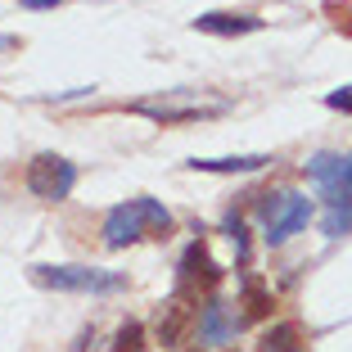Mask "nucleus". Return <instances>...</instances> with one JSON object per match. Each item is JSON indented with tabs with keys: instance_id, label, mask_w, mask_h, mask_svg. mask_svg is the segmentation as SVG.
<instances>
[{
	"instance_id": "nucleus-1",
	"label": "nucleus",
	"mask_w": 352,
	"mask_h": 352,
	"mask_svg": "<svg viewBox=\"0 0 352 352\" xmlns=\"http://www.w3.org/2000/svg\"><path fill=\"white\" fill-rule=\"evenodd\" d=\"M167 230H172V212L158 199L140 195L109 208L100 235H104V249H126V244H140V239H163Z\"/></svg>"
},
{
	"instance_id": "nucleus-2",
	"label": "nucleus",
	"mask_w": 352,
	"mask_h": 352,
	"mask_svg": "<svg viewBox=\"0 0 352 352\" xmlns=\"http://www.w3.org/2000/svg\"><path fill=\"white\" fill-rule=\"evenodd\" d=\"M32 280L41 289H59V294H122L126 289L122 271H100V267H32Z\"/></svg>"
},
{
	"instance_id": "nucleus-3",
	"label": "nucleus",
	"mask_w": 352,
	"mask_h": 352,
	"mask_svg": "<svg viewBox=\"0 0 352 352\" xmlns=\"http://www.w3.org/2000/svg\"><path fill=\"white\" fill-rule=\"evenodd\" d=\"M311 199L298 195V190H285V195H262L258 204V217H262V230H267V244H285L289 235H298L302 226L311 221Z\"/></svg>"
},
{
	"instance_id": "nucleus-4",
	"label": "nucleus",
	"mask_w": 352,
	"mask_h": 352,
	"mask_svg": "<svg viewBox=\"0 0 352 352\" xmlns=\"http://www.w3.org/2000/svg\"><path fill=\"white\" fill-rule=\"evenodd\" d=\"M221 276H226V271L212 262V253H208L204 239H190L186 253H181V262H176V298L199 302V294H212L221 285Z\"/></svg>"
},
{
	"instance_id": "nucleus-5",
	"label": "nucleus",
	"mask_w": 352,
	"mask_h": 352,
	"mask_svg": "<svg viewBox=\"0 0 352 352\" xmlns=\"http://www.w3.org/2000/svg\"><path fill=\"white\" fill-rule=\"evenodd\" d=\"M28 190L36 199H50V204H59V199H68L73 195V186H77V167L68 163V158H59V154H36L28 163Z\"/></svg>"
},
{
	"instance_id": "nucleus-6",
	"label": "nucleus",
	"mask_w": 352,
	"mask_h": 352,
	"mask_svg": "<svg viewBox=\"0 0 352 352\" xmlns=\"http://www.w3.org/2000/svg\"><path fill=\"white\" fill-rule=\"evenodd\" d=\"M195 330H199V343H204V348H226V343H235V334L244 330V316H235L221 298H208L204 307H199Z\"/></svg>"
},
{
	"instance_id": "nucleus-7",
	"label": "nucleus",
	"mask_w": 352,
	"mask_h": 352,
	"mask_svg": "<svg viewBox=\"0 0 352 352\" xmlns=\"http://www.w3.org/2000/svg\"><path fill=\"white\" fill-rule=\"evenodd\" d=\"M190 321H199V311H195V307H186V298L163 302V307H158V321H154L158 343H163V348L181 343V334H186V325H190Z\"/></svg>"
},
{
	"instance_id": "nucleus-8",
	"label": "nucleus",
	"mask_w": 352,
	"mask_h": 352,
	"mask_svg": "<svg viewBox=\"0 0 352 352\" xmlns=\"http://www.w3.org/2000/svg\"><path fill=\"white\" fill-rule=\"evenodd\" d=\"M190 28L208 32V36H244V32H258L262 19L258 14H199Z\"/></svg>"
},
{
	"instance_id": "nucleus-9",
	"label": "nucleus",
	"mask_w": 352,
	"mask_h": 352,
	"mask_svg": "<svg viewBox=\"0 0 352 352\" xmlns=\"http://www.w3.org/2000/svg\"><path fill=\"white\" fill-rule=\"evenodd\" d=\"M239 307H244V321H262V316H271L276 298H271V289L262 285L258 276H244V289H239Z\"/></svg>"
},
{
	"instance_id": "nucleus-10",
	"label": "nucleus",
	"mask_w": 352,
	"mask_h": 352,
	"mask_svg": "<svg viewBox=\"0 0 352 352\" xmlns=\"http://www.w3.org/2000/svg\"><path fill=\"white\" fill-rule=\"evenodd\" d=\"M271 154H235V158H190L195 172H258L267 167Z\"/></svg>"
},
{
	"instance_id": "nucleus-11",
	"label": "nucleus",
	"mask_w": 352,
	"mask_h": 352,
	"mask_svg": "<svg viewBox=\"0 0 352 352\" xmlns=\"http://www.w3.org/2000/svg\"><path fill=\"white\" fill-rule=\"evenodd\" d=\"M258 352H302V348H298V325H294V321H280V325H271V330L262 334Z\"/></svg>"
},
{
	"instance_id": "nucleus-12",
	"label": "nucleus",
	"mask_w": 352,
	"mask_h": 352,
	"mask_svg": "<svg viewBox=\"0 0 352 352\" xmlns=\"http://www.w3.org/2000/svg\"><path fill=\"white\" fill-rule=\"evenodd\" d=\"M140 113H149L154 122L172 126V122H199V118H217L221 104H212V109H149V104H140Z\"/></svg>"
},
{
	"instance_id": "nucleus-13",
	"label": "nucleus",
	"mask_w": 352,
	"mask_h": 352,
	"mask_svg": "<svg viewBox=\"0 0 352 352\" xmlns=\"http://www.w3.org/2000/svg\"><path fill=\"white\" fill-rule=\"evenodd\" d=\"M348 230H352V204H334V208H325L321 235H325V239H339V235H348Z\"/></svg>"
},
{
	"instance_id": "nucleus-14",
	"label": "nucleus",
	"mask_w": 352,
	"mask_h": 352,
	"mask_svg": "<svg viewBox=\"0 0 352 352\" xmlns=\"http://www.w3.org/2000/svg\"><path fill=\"white\" fill-rule=\"evenodd\" d=\"M109 352H145V325L140 321H126V325H118V334H113V348Z\"/></svg>"
},
{
	"instance_id": "nucleus-15",
	"label": "nucleus",
	"mask_w": 352,
	"mask_h": 352,
	"mask_svg": "<svg viewBox=\"0 0 352 352\" xmlns=\"http://www.w3.org/2000/svg\"><path fill=\"white\" fill-rule=\"evenodd\" d=\"M226 235L235 239L239 262H249V235H244V217H235V212H230V217H226Z\"/></svg>"
},
{
	"instance_id": "nucleus-16",
	"label": "nucleus",
	"mask_w": 352,
	"mask_h": 352,
	"mask_svg": "<svg viewBox=\"0 0 352 352\" xmlns=\"http://www.w3.org/2000/svg\"><path fill=\"white\" fill-rule=\"evenodd\" d=\"M325 104H330V109H343V113H352V86H339V91H330V95H325Z\"/></svg>"
},
{
	"instance_id": "nucleus-17",
	"label": "nucleus",
	"mask_w": 352,
	"mask_h": 352,
	"mask_svg": "<svg viewBox=\"0 0 352 352\" xmlns=\"http://www.w3.org/2000/svg\"><path fill=\"white\" fill-rule=\"evenodd\" d=\"M23 10H54V5H63V0H19Z\"/></svg>"
},
{
	"instance_id": "nucleus-18",
	"label": "nucleus",
	"mask_w": 352,
	"mask_h": 352,
	"mask_svg": "<svg viewBox=\"0 0 352 352\" xmlns=\"http://www.w3.org/2000/svg\"><path fill=\"white\" fill-rule=\"evenodd\" d=\"M348 186H352V154H348Z\"/></svg>"
}]
</instances>
